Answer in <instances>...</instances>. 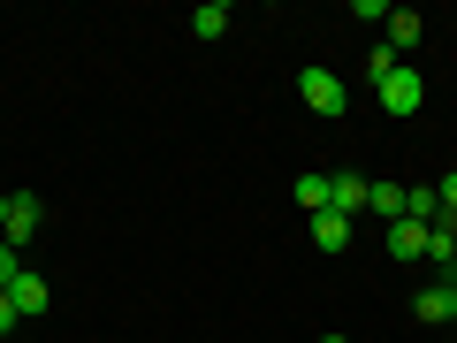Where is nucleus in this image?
I'll list each match as a JSON object with an SVG mask.
<instances>
[{
	"label": "nucleus",
	"mask_w": 457,
	"mask_h": 343,
	"mask_svg": "<svg viewBox=\"0 0 457 343\" xmlns=\"http://www.w3.org/2000/svg\"><path fill=\"white\" fill-rule=\"evenodd\" d=\"M297 92H305L312 114H343V107H351V92H343L336 69H297Z\"/></svg>",
	"instance_id": "f257e3e1"
},
{
	"label": "nucleus",
	"mask_w": 457,
	"mask_h": 343,
	"mask_svg": "<svg viewBox=\"0 0 457 343\" xmlns=\"http://www.w3.org/2000/svg\"><path fill=\"white\" fill-rule=\"evenodd\" d=\"M381 107H389L396 114V122H404V114H420L427 107V84H420V69H389V77H381Z\"/></svg>",
	"instance_id": "f03ea898"
},
{
	"label": "nucleus",
	"mask_w": 457,
	"mask_h": 343,
	"mask_svg": "<svg viewBox=\"0 0 457 343\" xmlns=\"http://www.w3.org/2000/svg\"><path fill=\"white\" fill-rule=\"evenodd\" d=\"M38 229H46V206H38L31 191H8V229H0V245H16V252H23Z\"/></svg>",
	"instance_id": "7ed1b4c3"
},
{
	"label": "nucleus",
	"mask_w": 457,
	"mask_h": 343,
	"mask_svg": "<svg viewBox=\"0 0 457 343\" xmlns=\"http://www.w3.org/2000/svg\"><path fill=\"white\" fill-rule=\"evenodd\" d=\"M420 31H427V23H420V16H411V8H389V23H381V46H389V54H396V62H404V54H411V46H420Z\"/></svg>",
	"instance_id": "20e7f679"
},
{
	"label": "nucleus",
	"mask_w": 457,
	"mask_h": 343,
	"mask_svg": "<svg viewBox=\"0 0 457 343\" xmlns=\"http://www.w3.org/2000/svg\"><path fill=\"white\" fill-rule=\"evenodd\" d=\"M8 305H16L23 321H38V313H46V282H38L31 267H16V282H8Z\"/></svg>",
	"instance_id": "39448f33"
},
{
	"label": "nucleus",
	"mask_w": 457,
	"mask_h": 343,
	"mask_svg": "<svg viewBox=\"0 0 457 343\" xmlns=\"http://www.w3.org/2000/svg\"><path fill=\"white\" fill-rule=\"evenodd\" d=\"M411 313H420L427 328H442V321H457V297H450V282H427V290L411 297Z\"/></svg>",
	"instance_id": "423d86ee"
},
{
	"label": "nucleus",
	"mask_w": 457,
	"mask_h": 343,
	"mask_svg": "<svg viewBox=\"0 0 457 343\" xmlns=\"http://www.w3.org/2000/svg\"><path fill=\"white\" fill-rule=\"evenodd\" d=\"M312 245H320V252H343V245H351V213L320 206V213H312Z\"/></svg>",
	"instance_id": "0eeeda50"
},
{
	"label": "nucleus",
	"mask_w": 457,
	"mask_h": 343,
	"mask_svg": "<svg viewBox=\"0 0 457 343\" xmlns=\"http://www.w3.org/2000/svg\"><path fill=\"white\" fill-rule=\"evenodd\" d=\"M366 206H374L381 222H404V213H411V191H404V183H366Z\"/></svg>",
	"instance_id": "6e6552de"
},
{
	"label": "nucleus",
	"mask_w": 457,
	"mask_h": 343,
	"mask_svg": "<svg viewBox=\"0 0 457 343\" xmlns=\"http://www.w3.org/2000/svg\"><path fill=\"white\" fill-rule=\"evenodd\" d=\"M389 252H396V260H427V222H389Z\"/></svg>",
	"instance_id": "1a4fd4ad"
},
{
	"label": "nucleus",
	"mask_w": 457,
	"mask_h": 343,
	"mask_svg": "<svg viewBox=\"0 0 457 343\" xmlns=\"http://www.w3.org/2000/svg\"><path fill=\"white\" fill-rule=\"evenodd\" d=\"M328 206H336V213H359V206H366V176H351V168L328 176Z\"/></svg>",
	"instance_id": "9d476101"
},
{
	"label": "nucleus",
	"mask_w": 457,
	"mask_h": 343,
	"mask_svg": "<svg viewBox=\"0 0 457 343\" xmlns=\"http://www.w3.org/2000/svg\"><path fill=\"white\" fill-rule=\"evenodd\" d=\"M191 31H198V38H221V31H228V0H206V8L191 16Z\"/></svg>",
	"instance_id": "9b49d317"
},
{
	"label": "nucleus",
	"mask_w": 457,
	"mask_h": 343,
	"mask_svg": "<svg viewBox=\"0 0 457 343\" xmlns=\"http://www.w3.org/2000/svg\"><path fill=\"white\" fill-rule=\"evenodd\" d=\"M297 206L320 213V206H328V176H297Z\"/></svg>",
	"instance_id": "f8f14e48"
},
{
	"label": "nucleus",
	"mask_w": 457,
	"mask_h": 343,
	"mask_svg": "<svg viewBox=\"0 0 457 343\" xmlns=\"http://www.w3.org/2000/svg\"><path fill=\"white\" fill-rule=\"evenodd\" d=\"M16 267H23V252H16V245H0V290L16 282Z\"/></svg>",
	"instance_id": "ddd939ff"
},
{
	"label": "nucleus",
	"mask_w": 457,
	"mask_h": 343,
	"mask_svg": "<svg viewBox=\"0 0 457 343\" xmlns=\"http://www.w3.org/2000/svg\"><path fill=\"white\" fill-rule=\"evenodd\" d=\"M435 198H442V213H457V176H442V183H435Z\"/></svg>",
	"instance_id": "4468645a"
},
{
	"label": "nucleus",
	"mask_w": 457,
	"mask_h": 343,
	"mask_svg": "<svg viewBox=\"0 0 457 343\" xmlns=\"http://www.w3.org/2000/svg\"><path fill=\"white\" fill-rule=\"evenodd\" d=\"M8 328H23V313L8 305V290H0V336H8Z\"/></svg>",
	"instance_id": "2eb2a0df"
},
{
	"label": "nucleus",
	"mask_w": 457,
	"mask_h": 343,
	"mask_svg": "<svg viewBox=\"0 0 457 343\" xmlns=\"http://www.w3.org/2000/svg\"><path fill=\"white\" fill-rule=\"evenodd\" d=\"M0 229H8V191H0Z\"/></svg>",
	"instance_id": "dca6fc26"
},
{
	"label": "nucleus",
	"mask_w": 457,
	"mask_h": 343,
	"mask_svg": "<svg viewBox=\"0 0 457 343\" xmlns=\"http://www.w3.org/2000/svg\"><path fill=\"white\" fill-rule=\"evenodd\" d=\"M450 297H457V267H450Z\"/></svg>",
	"instance_id": "f3484780"
},
{
	"label": "nucleus",
	"mask_w": 457,
	"mask_h": 343,
	"mask_svg": "<svg viewBox=\"0 0 457 343\" xmlns=\"http://www.w3.org/2000/svg\"><path fill=\"white\" fill-rule=\"evenodd\" d=\"M328 343H351V336H328Z\"/></svg>",
	"instance_id": "a211bd4d"
}]
</instances>
